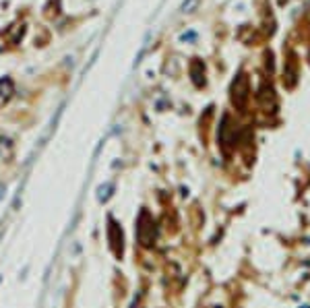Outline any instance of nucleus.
Returning <instances> with one entry per match:
<instances>
[{
  "label": "nucleus",
  "instance_id": "obj_1",
  "mask_svg": "<svg viewBox=\"0 0 310 308\" xmlns=\"http://www.w3.org/2000/svg\"><path fill=\"white\" fill-rule=\"evenodd\" d=\"M137 238L143 246H151L155 240V221L147 211H141L139 221H137Z\"/></svg>",
  "mask_w": 310,
  "mask_h": 308
},
{
  "label": "nucleus",
  "instance_id": "obj_2",
  "mask_svg": "<svg viewBox=\"0 0 310 308\" xmlns=\"http://www.w3.org/2000/svg\"><path fill=\"white\" fill-rule=\"evenodd\" d=\"M232 100L238 108H244L248 102V79L244 75H240V79L234 81L232 85Z\"/></svg>",
  "mask_w": 310,
  "mask_h": 308
},
{
  "label": "nucleus",
  "instance_id": "obj_3",
  "mask_svg": "<svg viewBox=\"0 0 310 308\" xmlns=\"http://www.w3.org/2000/svg\"><path fill=\"white\" fill-rule=\"evenodd\" d=\"M108 240H110V246L112 250H114V255L120 259L122 257V250H124V238H122V230L120 226L114 221V219H110V226H108Z\"/></svg>",
  "mask_w": 310,
  "mask_h": 308
},
{
  "label": "nucleus",
  "instance_id": "obj_4",
  "mask_svg": "<svg viewBox=\"0 0 310 308\" xmlns=\"http://www.w3.org/2000/svg\"><path fill=\"white\" fill-rule=\"evenodd\" d=\"M12 153H15V147H12L10 139L0 135V161H8L12 157Z\"/></svg>",
  "mask_w": 310,
  "mask_h": 308
},
{
  "label": "nucleus",
  "instance_id": "obj_5",
  "mask_svg": "<svg viewBox=\"0 0 310 308\" xmlns=\"http://www.w3.org/2000/svg\"><path fill=\"white\" fill-rule=\"evenodd\" d=\"M12 93V81L10 79H0V106H2Z\"/></svg>",
  "mask_w": 310,
  "mask_h": 308
},
{
  "label": "nucleus",
  "instance_id": "obj_6",
  "mask_svg": "<svg viewBox=\"0 0 310 308\" xmlns=\"http://www.w3.org/2000/svg\"><path fill=\"white\" fill-rule=\"evenodd\" d=\"M112 190V184H106V186H100V190H97V199L100 201H108L110 199V192Z\"/></svg>",
  "mask_w": 310,
  "mask_h": 308
},
{
  "label": "nucleus",
  "instance_id": "obj_7",
  "mask_svg": "<svg viewBox=\"0 0 310 308\" xmlns=\"http://www.w3.org/2000/svg\"><path fill=\"white\" fill-rule=\"evenodd\" d=\"M196 4H199V0H186V2L182 4V10H184V12H192L196 8Z\"/></svg>",
  "mask_w": 310,
  "mask_h": 308
},
{
  "label": "nucleus",
  "instance_id": "obj_8",
  "mask_svg": "<svg viewBox=\"0 0 310 308\" xmlns=\"http://www.w3.org/2000/svg\"><path fill=\"white\" fill-rule=\"evenodd\" d=\"M0 197H2V186H0Z\"/></svg>",
  "mask_w": 310,
  "mask_h": 308
}]
</instances>
